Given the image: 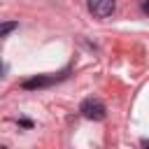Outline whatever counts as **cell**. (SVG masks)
Returning a JSON list of instances; mask_svg holds the SVG:
<instances>
[{"instance_id": "obj_1", "label": "cell", "mask_w": 149, "mask_h": 149, "mask_svg": "<svg viewBox=\"0 0 149 149\" xmlns=\"http://www.w3.org/2000/svg\"><path fill=\"white\" fill-rule=\"evenodd\" d=\"M79 112H81L86 119H91V121H102V119H105V114H107L105 105H102L98 98H86V100L81 102Z\"/></svg>"}, {"instance_id": "obj_2", "label": "cell", "mask_w": 149, "mask_h": 149, "mask_svg": "<svg viewBox=\"0 0 149 149\" xmlns=\"http://www.w3.org/2000/svg\"><path fill=\"white\" fill-rule=\"evenodd\" d=\"M86 5H88V12H91L93 16L107 19V16H112V12H114V7H116V0H88Z\"/></svg>"}, {"instance_id": "obj_3", "label": "cell", "mask_w": 149, "mask_h": 149, "mask_svg": "<svg viewBox=\"0 0 149 149\" xmlns=\"http://www.w3.org/2000/svg\"><path fill=\"white\" fill-rule=\"evenodd\" d=\"M49 84H51L49 77H35V79L23 81V88H40V86H49Z\"/></svg>"}, {"instance_id": "obj_4", "label": "cell", "mask_w": 149, "mask_h": 149, "mask_svg": "<svg viewBox=\"0 0 149 149\" xmlns=\"http://www.w3.org/2000/svg\"><path fill=\"white\" fill-rule=\"evenodd\" d=\"M16 21H5V23H0V37H5V35H9V33H14L16 30Z\"/></svg>"}, {"instance_id": "obj_5", "label": "cell", "mask_w": 149, "mask_h": 149, "mask_svg": "<svg viewBox=\"0 0 149 149\" xmlns=\"http://www.w3.org/2000/svg\"><path fill=\"white\" fill-rule=\"evenodd\" d=\"M2 74H5V63L0 61V77H2Z\"/></svg>"}, {"instance_id": "obj_6", "label": "cell", "mask_w": 149, "mask_h": 149, "mask_svg": "<svg viewBox=\"0 0 149 149\" xmlns=\"http://www.w3.org/2000/svg\"><path fill=\"white\" fill-rule=\"evenodd\" d=\"M0 149H7V147H0Z\"/></svg>"}]
</instances>
